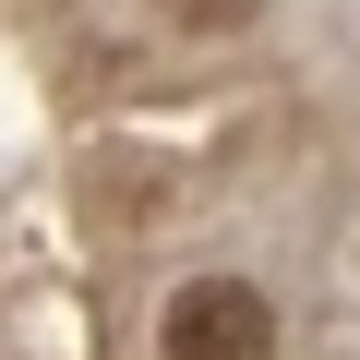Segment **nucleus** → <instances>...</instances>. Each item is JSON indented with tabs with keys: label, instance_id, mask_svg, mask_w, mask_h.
<instances>
[{
	"label": "nucleus",
	"instance_id": "1",
	"mask_svg": "<svg viewBox=\"0 0 360 360\" xmlns=\"http://www.w3.org/2000/svg\"><path fill=\"white\" fill-rule=\"evenodd\" d=\"M156 360H276V300L252 276H193L156 312Z\"/></svg>",
	"mask_w": 360,
	"mask_h": 360
},
{
	"label": "nucleus",
	"instance_id": "2",
	"mask_svg": "<svg viewBox=\"0 0 360 360\" xmlns=\"http://www.w3.org/2000/svg\"><path fill=\"white\" fill-rule=\"evenodd\" d=\"M180 13H193V25H240L252 0H180Z\"/></svg>",
	"mask_w": 360,
	"mask_h": 360
}]
</instances>
